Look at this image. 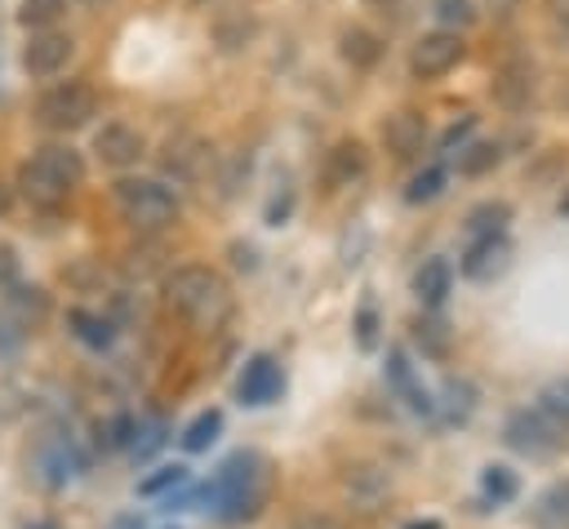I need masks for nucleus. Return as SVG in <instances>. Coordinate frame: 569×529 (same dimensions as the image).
<instances>
[{
  "label": "nucleus",
  "mask_w": 569,
  "mask_h": 529,
  "mask_svg": "<svg viewBox=\"0 0 569 529\" xmlns=\"http://www.w3.org/2000/svg\"><path fill=\"white\" fill-rule=\"evenodd\" d=\"M182 480H187V467H178V462H173V467H156L151 476L138 480V493H142V498H156V493H164V489H173V485H182Z\"/></svg>",
  "instance_id": "nucleus-30"
},
{
  "label": "nucleus",
  "mask_w": 569,
  "mask_h": 529,
  "mask_svg": "<svg viewBox=\"0 0 569 529\" xmlns=\"http://www.w3.org/2000/svg\"><path fill=\"white\" fill-rule=\"evenodd\" d=\"M249 36H253V22H249V18H236V27H231V22H222V18L213 22V40H218L222 49H240Z\"/></svg>",
  "instance_id": "nucleus-32"
},
{
  "label": "nucleus",
  "mask_w": 569,
  "mask_h": 529,
  "mask_svg": "<svg viewBox=\"0 0 569 529\" xmlns=\"http://www.w3.org/2000/svg\"><path fill=\"white\" fill-rule=\"evenodd\" d=\"M84 182V160L71 147H40L31 160L18 164V191L36 204V209H62L71 200V191Z\"/></svg>",
  "instance_id": "nucleus-2"
},
{
  "label": "nucleus",
  "mask_w": 569,
  "mask_h": 529,
  "mask_svg": "<svg viewBox=\"0 0 569 529\" xmlns=\"http://www.w3.org/2000/svg\"><path fill=\"white\" fill-rule=\"evenodd\" d=\"M4 302L22 316L18 325H27V320H44V311H49V298H44V289H27V285H9V293H4Z\"/></svg>",
  "instance_id": "nucleus-25"
},
{
  "label": "nucleus",
  "mask_w": 569,
  "mask_h": 529,
  "mask_svg": "<svg viewBox=\"0 0 569 529\" xmlns=\"http://www.w3.org/2000/svg\"><path fill=\"white\" fill-rule=\"evenodd\" d=\"M440 191H445V164H427V169L409 182L405 200H409V204H422V200H436Z\"/></svg>",
  "instance_id": "nucleus-27"
},
{
  "label": "nucleus",
  "mask_w": 569,
  "mask_h": 529,
  "mask_svg": "<svg viewBox=\"0 0 569 529\" xmlns=\"http://www.w3.org/2000/svg\"><path fill=\"white\" fill-rule=\"evenodd\" d=\"M378 133H382V147L396 160H413L422 151V142H427V120L418 111H391Z\"/></svg>",
  "instance_id": "nucleus-11"
},
{
  "label": "nucleus",
  "mask_w": 569,
  "mask_h": 529,
  "mask_svg": "<svg viewBox=\"0 0 569 529\" xmlns=\"http://www.w3.org/2000/svg\"><path fill=\"white\" fill-rule=\"evenodd\" d=\"M365 169H369V151H365L360 138L333 142V147L325 151V164H320V173H325L329 187H351V182L365 178Z\"/></svg>",
  "instance_id": "nucleus-12"
},
{
  "label": "nucleus",
  "mask_w": 569,
  "mask_h": 529,
  "mask_svg": "<svg viewBox=\"0 0 569 529\" xmlns=\"http://www.w3.org/2000/svg\"><path fill=\"white\" fill-rule=\"evenodd\" d=\"M204 502L209 511L227 516V520H240V516H253L258 502H262V458L258 453H236L218 467V476L204 485Z\"/></svg>",
  "instance_id": "nucleus-3"
},
{
  "label": "nucleus",
  "mask_w": 569,
  "mask_h": 529,
  "mask_svg": "<svg viewBox=\"0 0 569 529\" xmlns=\"http://www.w3.org/2000/svg\"><path fill=\"white\" fill-rule=\"evenodd\" d=\"M431 9L445 22V31H458V27H471L476 22V4L471 0H431Z\"/></svg>",
  "instance_id": "nucleus-29"
},
{
  "label": "nucleus",
  "mask_w": 569,
  "mask_h": 529,
  "mask_svg": "<svg viewBox=\"0 0 569 529\" xmlns=\"http://www.w3.org/2000/svg\"><path fill=\"white\" fill-rule=\"evenodd\" d=\"M387 485H391V476H387L382 467H373V462L347 467V476H342V489H347L351 498H360V502H378V498L387 493Z\"/></svg>",
  "instance_id": "nucleus-20"
},
{
  "label": "nucleus",
  "mask_w": 569,
  "mask_h": 529,
  "mask_svg": "<svg viewBox=\"0 0 569 529\" xmlns=\"http://www.w3.org/2000/svg\"><path fill=\"white\" fill-rule=\"evenodd\" d=\"M280 387H284V373H280V365L271 356H253L244 365L240 382H236V391H240L244 405H271L280 396Z\"/></svg>",
  "instance_id": "nucleus-13"
},
{
  "label": "nucleus",
  "mask_w": 569,
  "mask_h": 529,
  "mask_svg": "<svg viewBox=\"0 0 569 529\" xmlns=\"http://www.w3.org/2000/svg\"><path fill=\"white\" fill-rule=\"evenodd\" d=\"M293 529H347V525L333 511H307V516L293 520Z\"/></svg>",
  "instance_id": "nucleus-36"
},
{
  "label": "nucleus",
  "mask_w": 569,
  "mask_h": 529,
  "mask_svg": "<svg viewBox=\"0 0 569 529\" xmlns=\"http://www.w3.org/2000/svg\"><path fill=\"white\" fill-rule=\"evenodd\" d=\"M529 525H533V529H569V476L556 480V485H547V489L533 498Z\"/></svg>",
  "instance_id": "nucleus-16"
},
{
  "label": "nucleus",
  "mask_w": 569,
  "mask_h": 529,
  "mask_svg": "<svg viewBox=\"0 0 569 529\" xmlns=\"http://www.w3.org/2000/svg\"><path fill=\"white\" fill-rule=\"evenodd\" d=\"M67 4H71V0H22V4H18V22L31 27V31H49V27L67 13Z\"/></svg>",
  "instance_id": "nucleus-24"
},
{
  "label": "nucleus",
  "mask_w": 569,
  "mask_h": 529,
  "mask_svg": "<svg viewBox=\"0 0 569 529\" xmlns=\"http://www.w3.org/2000/svg\"><path fill=\"white\" fill-rule=\"evenodd\" d=\"M485 493H489L493 502H511V498H516V476H511L507 467H489V471H485Z\"/></svg>",
  "instance_id": "nucleus-33"
},
{
  "label": "nucleus",
  "mask_w": 569,
  "mask_h": 529,
  "mask_svg": "<svg viewBox=\"0 0 569 529\" xmlns=\"http://www.w3.org/2000/svg\"><path fill=\"white\" fill-rule=\"evenodd\" d=\"M511 222V204L507 200H485L467 213V240H485V236H502V227Z\"/></svg>",
  "instance_id": "nucleus-21"
},
{
  "label": "nucleus",
  "mask_w": 569,
  "mask_h": 529,
  "mask_svg": "<svg viewBox=\"0 0 569 529\" xmlns=\"http://www.w3.org/2000/svg\"><path fill=\"white\" fill-rule=\"evenodd\" d=\"M4 209H9V196H4V191H0V213H4Z\"/></svg>",
  "instance_id": "nucleus-41"
},
{
  "label": "nucleus",
  "mask_w": 569,
  "mask_h": 529,
  "mask_svg": "<svg viewBox=\"0 0 569 529\" xmlns=\"http://www.w3.org/2000/svg\"><path fill=\"white\" fill-rule=\"evenodd\" d=\"M449 285H453V267H449L445 258H427V262L418 267V276H413V293H418L427 307H440L445 293H449Z\"/></svg>",
  "instance_id": "nucleus-19"
},
{
  "label": "nucleus",
  "mask_w": 569,
  "mask_h": 529,
  "mask_svg": "<svg viewBox=\"0 0 569 529\" xmlns=\"http://www.w3.org/2000/svg\"><path fill=\"white\" fill-rule=\"evenodd\" d=\"M547 27L560 49H569V0H547Z\"/></svg>",
  "instance_id": "nucleus-34"
},
{
  "label": "nucleus",
  "mask_w": 569,
  "mask_h": 529,
  "mask_svg": "<svg viewBox=\"0 0 569 529\" xmlns=\"http://www.w3.org/2000/svg\"><path fill=\"white\" fill-rule=\"evenodd\" d=\"M405 529H440L436 520H418V525H405Z\"/></svg>",
  "instance_id": "nucleus-40"
},
{
  "label": "nucleus",
  "mask_w": 569,
  "mask_h": 529,
  "mask_svg": "<svg viewBox=\"0 0 569 529\" xmlns=\"http://www.w3.org/2000/svg\"><path fill=\"white\" fill-rule=\"evenodd\" d=\"M498 156H502V147H498V142H471V147H462V151H458V173L476 178V173L493 169V164H498Z\"/></svg>",
  "instance_id": "nucleus-26"
},
{
  "label": "nucleus",
  "mask_w": 569,
  "mask_h": 529,
  "mask_svg": "<svg viewBox=\"0 0 569 529\" xmlns=\"http://www.w3.org/2000/svg\"><path fill=\"white\" fill-rule=\"evenodd\" d=\"M462 58H467L462 36L440 27V31H427V36L413 40V49H409V71H413L418 80H440V76H449Z\"/></svg>",
  "instance_id": "nucleus-7"
},
{
  "label": "nucleus",
  "mask_w": 569,
  "mask_h": 529,
  "mask_svg": "<svg viewBox=\"0 0 569 529\" xmlns=\"http://www.w3.org/2000/svg\"><path fill=\"white\" fill-rule=\"evenodd\" d=\"M493 98L507 107V111H520L533 102V62L529 58H511L498 67L493 76Z\"/></svg>",
  "instance_id": "nucleus-14"
},
{
  "label": "nucleus",
  "mask_w": 569,
  "mask_h": 529,
  "mask_svg": "<svg viewBox=\"0 0 569 529\" xmlns=\"http://www.w3.org/2000/svg\"><path fill=\"white\" fill-rule=\"evenodd\" d=\"M111 200L120 218L138 231H164L169 222H178V196L160 178H120L111 187Z\"/></svg>",
  "instance_id": "nucleus-4"
},
{
  "label": "nucleus",
  "mask_w": 569,
  "mask_h": 529,
  "mask_svg": "<svg viewBox=\"0 0 569 529\" xmlns=\"http://www.w3.org/2000/svg\"><path fill=\"white\" fill-rule=\"evenodd\" d=\"M76 471H80V453L71 449V440H44V445L36 449V476H40L49 489L67 485Z\"/></svg>",
  "instance_id": "nucleus-15"
},
{
  "label": "nucleus",
  "mask_w": 569,
  "mask_h": 529,
  "mask_svg": "<svg viewBox=\"0 0 569 529\" xmlns=\"http://www.w3.org/2000/svg\"><path fill=\"white\" fill-rule=\"evenodd\" d=\"M538 409L551 413V418H560V422H569V378H565V382H551V387L538 396Z\"/></svg>",
  "instance_id": "nucleus-31"
},
{
  "label": "nucleus",
  "mask_w": 569,
  "mask_h": 529,
  "mask_svg": "<svg viewBox=\"0 0 569 529\" xmlns=\"http://www.w3.org/2000/svg\"><path fill=\"white\" fill-rule=\"evenodd\" d=\"M36 529H53V525H36Z\"/></svg>",
  "instance_id": "nucleus-42"
},
{
  "label": "nucleus",
  "mask_w": 569,
  "mask_h": 529,
  "mask_svg": "<svg viewBox=\"0 0 569 529\" xmlns=\"http://www.w3.org/2000/svg\"><path fill=\"white\" fill-rule=\"evenodd\" d=\"M67 325H71V333H76L84 347H93V351H107L111 338H116L111 320H102V316H93V311H80V307L67 316Z\"/></svg>",
  "instance_id": "nucleus-22"
},
{
  "label": "nucleus",
  "mask_w": 569,
  "mask_h": 529,
  "mask_svg": "<svg viewBox=\"0 0 569 529\" xmlns=\"http://www.w3.org/2000/svg\"><path fill=\"white\" fill-rule=\"evenodd\" d=\"M502 436H507V445H511L516 453L547 458V453H560V449L569 445V422H560V418H551V413H542V409L533 405V409H516V413L507 418Z\"/></svg>",
  "instance_id": "nucleus-6"
},
{
  "label": "nucleus",
  "mask_w": 569,
  "mask_h": 529,
  "mask_svg": "<svg viewBox=\"0 0 569 529\" xmlns=\"http://www.w3.org/2000/svg\"><path fill=\"white\" fill-rule=\"evenodd\" d=\"M338 53H342L356 71H365V67H373V62L382 58V40H378L369 27H347V31L338 36Z\"/></svg>",
  "instance_id": "nucleus-18"
},
{
  "label": "nucleus",
  "mask_w": 569,
  "mask_h": 529,
  "mask_svg": "<svg viewBox=\"0 0 569 529\" xmlns=\"http://www.w3.org/2000/svg\"><path fill=\"white\" fill-rule=\"evenodd\" d=\"M71 36L67 31H31V40H27V49H22V67L31 71V76H58L62 67H67V58H71Z\"/></svg>",
  "instance_id": "nucleus-10"
},
{
  "label": "nucleus",
  "mask_w": 569,
  "mask_h": 529,
  "mask_svg": "<svg viewBox=\"0 0 569 529\" xmlns=\"http://www.w3.org/2000/svg\"><path fill=\"white\" fill-rule=\"evenodd\" d=\"M164 302L187 316L196 329H218L227 316H231V289L227 280L204 267V262H187V267H173L169 280H164Z\"/></svg>",
  "instance_id": "nucleus-1"
},
{
  "label": "nucleus",
  "mask_w": 569,
  "mask_h": 529,
  "mask_svg": "<svg viewBox=\"0 0 569 529\" xmlns=\"http://www.w3.org/2000/svg\"><path fill=\"white\" fill-rule=\"evenodd\" d=\"M462 276L467 280H498L511 267V244L507 236H485V240H467L462 249Z\"/></svg>",
  "instance_id": "nucleus-9"
},
{
  "label": "nucleus",
  "mask_w": 569,
  "mask_h": 529,
  "mask_svg": "<svg viewBox=\"0 0 569 529\" xmlns=\"http://www.w3.org/2000/svg\"><path fill=\"white\" fill-rule=\"evenodd\" d=\"M373 325H378V320H373V307H365L360 320H356V329H360V347H373Z\"/></svg>",
  "instance_id": "nucleus-39"
},
{
  "label": "nucleus",
  "mask_w": 569,
  "mask_h": 529,
  "mask_svg": "<svg viewBox=\"0 0 569 529\" xmlns=\"http://www.w3.org/2000/svg\"><path fill=\"white\" fill-rule=\"evenodd\" d=\"M129 445H133L138 458H151V453L164 445V418H147V422H138L133 436H129Z\"/></svg>",
  "instance_id": "nucleus-28"
},
{
  "label": "nucleus",
  "mask_w": 569,
  "mask_h": 529,
  "mask_svg": "<svg viewBox=\"0 0 569 529\" xmlns=\"http://www.w3.org/2000/svg\"><path fill=\"white\" fill-rule=\"evenodd\" d=\"M142 151H147V138H142L133 124H124V120H107V124L93 133V156H98L102 164H111V169L138 164Z\"/></svg>",
  "instance_id": "nucleus-8"
},
{
  "label": "nucleus",
  "mask_w": 569,
  "mask_h": 529,
  "mask_svg": "<svg viewBox=\"0 0 569 529\" xmlns=\"http://www.w3.org/2000/svg\"><path fill=\"white\" fill-rule=\"evenodd\" d=\"M93 116H98V93H93V84H84V80H62V84H53V89H44V93L36 98V120H40L44 129H58V133L80 129V124H89Z\"/></svg>",
  "instance_id": "nucleus-5"
},
{
  "label": "nucleus",
  "mask_w": 569,
  "mask_h": 529,
  "mask_svg": "<svg viewBox=\"0 0 569 529\" xmlns=\"http://www.w3.org/2000/svg\"><path fill=\"white\" fill-rule=\"evenodd\" d=\"M471 124H476V116H462L458 124H449V129H445V138H440V151H449L453 142H462V138L471 133Z\"/></svg>",
  "instance_id": "nucleus-38"
},
{
  "label": "nucleus",
  "mask_w": 569,
  "mask_h": 529,
  "mask_svg": "<svg viewBox=\"0 0 569 529\" xmlns=\"http://www.w3.org/2000/svg\"><path fill=\"white\" fill-rule=\"evenodd\" d=\"M164 169H169L173 178H182V182L200 178V173L209 169V151H204V142H196V138H178V142H169V151H164Z\"/></svg>",
  "instance_id": "nucleus-17"
},
{
  "label": "nucleus",
  "mask_w": 569,
  "mask_h": 529,
  "mask_svg": "<svg viewBox=\"0 0 569 529\" xmlns=\"http://www.w3.org/2000/svg\"><path fill=\"white\" fill-rule=\"evenodd\" d=\"M9 285H18V258L9 244H0V289H9Z\"/></svg>",
  "instance_id": "nucleus-37"
},
{
  "label": "nucleus",
  "mask_w": 569,
  "mask_h": 529,
  "mask_svg": "<svg viewBox=\"0 0 569 529\" xmlns=\"http://www.w3.org/2000/svg\"><path fill=\"white\" fill-rule=\"evenodd\" d=\"M218 431H222V413H218V409H204V413H196V418L187 422V431H182L178 440H182L187 453H204V449L218 440Z\"/></svg>",
  "instance_id": "nucleus-23"
},
{
  "label": "nucleus",
  "mask_w": 569,
  "mask_h": 529,
  "mask_svg": "<svg viewBox=\"0 0 569 529\" xmlns=\"http://www.w3.org/2000/svg\"><path fill=\"white\" fill-rule=\"evenodd\" d=\"M22 338H27V329H22L18 320H9V316H0V356H9V351H18V347H22Z\"/></svg>",
  "instance_id": "nucleus-35"
}]
</instances>
